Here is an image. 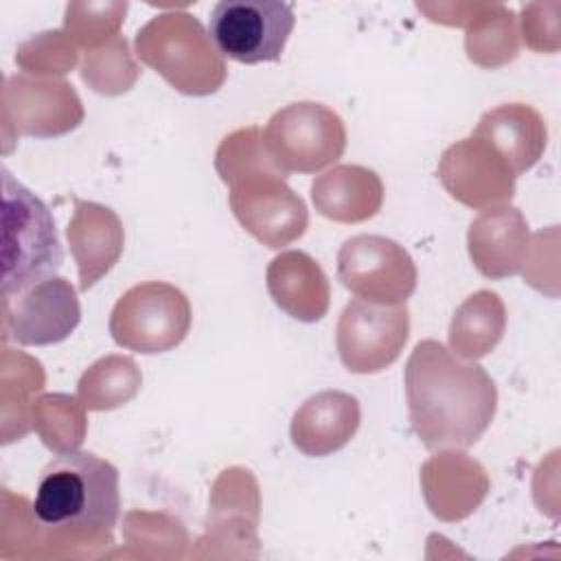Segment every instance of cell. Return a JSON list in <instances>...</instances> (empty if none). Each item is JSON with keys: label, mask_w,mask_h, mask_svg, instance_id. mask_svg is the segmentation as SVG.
I'll return each mask as SVG.
<instances>
[{"label": "cell", "mask_w": 561, "mask_h": 561, "mask_svg": "<svg viewBox=\"0 0 561 561\" xmlns=\"http://www.w3.org/2000/svg\"><path fill=\"white\" fill-rule=\"evenodd\" d=\"M142 386V375L131 357L105 355L79 379L77 397L85 410H114L129 403Z\"/></svg>", "instance_id": "603a6c76"}, {"label": "cell", "mask_w": 561, "mask_h": 561, "mask_svg": "<svg viewBox=\"0 0 561 561\" xmlns=\"http://www.w3.org/2000/svg\"><path fill=\"white\" fill-rule=\"evenodd\" d=\"M403 379L410 425L432 451L471 447L495 416L497 388L489 373L436 340L414 346Z\"/></svg>", "instance_id": "6da1fadb"}, {"label": "cell", "mask_w": 561, "mask_h": 561, "mask_svg": "<svg viewBox=\"0 0 561 561\" xmlns=\"http://www.w3.org/2000/svg\"><path fill=\"white\" fill-rule=\"evenodd\" d=\"M416 265L408 250L381 234H357L337 250V278L362 300L405 305L416 289Z\"/></svg>", "instance_id": "30bf717a"}, {"label": "cell", "mask_w": 561, "mask_h": 561, "mask_svg": "<svg viewBox=\"0 0 561 561\" xmlns=\"http://www.w3.org/2000/svg\"><path fill=\"white\" fill-rule=\"evenodd\" d=\"M127 2H70L64 13V33L77 48L94 50L118 35Z\"/></svg>", "instance_id": "484cf974"}, {"label": "cell", "mask_w": 561, "mask_h": 561, "mask_svg": "<svg viewBox=\"0 0 561 561\" xmlns=\"http://www.w3.org/2000/svg\"><path fill=\"white\" fill-rule=\"evenodd\" d=\"M83 105L75 88L55 77L11 75L2 83L4 151L15 136L55 138L79 127Z\"/></svg>", "instance_id": "9c48e42d"}, {"label": "cell", "mask_w": 561, "mask_h": 561, "mask_svg": "<svg viewBox=\"0 0 561 561\" xmlns=\"http://www.w3.org/2000/svg\"><path fill=\"white\" fill-rule=\"evenodd\" d=\"M265 285L276 307L300 322H318L329 311V278L318 261L302 250H285L274 256L265 272Z\"/></svg>", "instance_id": "ac0fdd59"}, {"label": "cell", "mask_w": 561, "mask_h": 561, "mask_svg": "<svg viewBox=\"0 0 561 561\" xmlns=\"http://www.w3.org/2000/svg\"><path fill=\"white\" fill-rule=\"evenodd\" d=\"M191 320V302L182 289L164 280H145L116 300L110 333L127 351L156 355L180 346Z\"/></svg>", "instance_id": "8992f818"}, {"label": "cell", "mask_w": 561, "mask_h": 561, "mask_svg": "<svg viewBox=\"0 0 561 561\" xmlns=\"http://www.w3.org/2000/svg\"><path fill=\"white\" fill-rule=\"evenodd\" d=\"M506 329V309L491 289H480L465 298L449 324V346L458 357L480 359L502 340Z\"/></svg>", "instance_id": "44dd1931"}, {"label": "cell", "mask_w": 561, "mask_h": 561, "mask_svg": "<svg viewBox=\"0 0 561 561\" xmlns=\"http://www.w3.org/2000/svg\"><path fill=\"white\" fill-rule=\"evenodd\" d=\"M15 64L28 75H66L77 66V44L61 31H44L15 50Z\"/></svg>", "instance_id": "4316f807"}, {"label": "cell", "mask_w": 561, "mask_h": 561, "mask_svg": "<svg viewBox=\"0 0 561 561\" xmlns=\"http://www.w3.org/2000/svg\"><path fill=\"white\" fill-rule=\"evenodd\" d=\"M362 421L359 401L342 390H322L309 397L291 416L289 436L294 447L313 458L342 449Z\"/></svg>", "instance_id": "e0dca14e"}, {"label": "cell", "mask_w": 561, "mask_h": 561, "mask_svg": "<svg viewBox=\"0 0 561 561\" xmlns=\"http://www.w3.org/2000/svg\"><path fill=\"white\" fill-rule=\"evenodd\" d=\"M215 169L230 186L228 202L234 219L256 241L278 250L305 234L307 206L267 156L259 125L228 134L217 147Z\"/></svg>", "instance_id": "7a4b0ae2"}, {"label": "cell", "mask_w": 561, "mask_h": 561, "mask_svg": "<svg viewBox=\"0 0 561 561\" xmlns=\"http://www.w3.org/2000/svg\"><path fill=\"white\" fill-rule=\"evenodd\" d=\"M31 425L50 451H77L88 432L85 408L79 397L64 392L42 394L31 403Z\"/></svg>", "instance_id": "cb8c5ba5"}, {"label": "cell", "mask_w": 561, "mask_h": 561, "mask_svg": "<svg viewBox=\"0 0 561 561\" xmlns=\"http://www.w3.org/2000/svg\"><path fill=\"white\" fill-rule=\"evenodd\" d=\"M31 506L59 539H103L121 513L118 469L92 451L59 454L42 469Z\"/></svg>", "instance_id": "3957f363"}, {"label": "cell", "mask_w": 561, "mask_h": 561, "mask_svg": "<svg viewBox=\"0 0 561 561\" xmlns=\"http://www.w3.org/2000/svg\"><path fill=\"white\" fill-rule=\"evenodd\" d=\"M408 335L410 311L405 305H375L355 298L337 320L335 346L348 373L373 375L401 355Z\"/></svg>", "instance_id": "8fae6325"}, {"label": "cell", "mask_w": 561, "mask_h": 561, "mask_svg": "<svg viewBox=\"0 0 561 561\" xmlns=\"http://www.w3.org/2000/svg\"><path fill=\"white\" fill-rule=\"evenodd\" d=\"M294 7L283 0H221L213 7L208 35L221 57L239 64L278 61L294 31Z\"/></svg>", "instance_id": "ba28073f"}, {"label": "cell", "mask_w": 561, "mask_h": 561, "mask_svg": "<svg viewBox=\"0 0 561 561\" xmlns=\"http://www.w3.org/2000/svg\"><path fill=\"white\" fill-rule=\"evenodd\" d=\"M316 210L340 224H359L375 217L383 204L379 175L362 164H337L311 184Z\"/></svg>", "instance_id": "ffe728a7"}, {"label": "cell", "mask_w": 561, "mask_h": 561, "mask_svg": "<svg viewBox=\"0 0 561 561\" xmlns=\"http://www.w3.org/2000/svg\"><path fill=\"white\" fill-rule=\"evenodd\" d=\"M272 162L287 173H316L342 158L346 127L337 112L316 101H298L272 114L263 129Z\"/></svg>", "instance_id": "52a82bcc"}, {"label": "cell", "mask_w": 561, "mask_h": 561, "mask_svg": "<svg viewBox=\"0 0 561 561\" xmlns=\"http://www.w3.org/2000/svg\"><path fill=\"white\" fill-rule=\"evenodd\" d=\"M467 248L482 276L500 280L519 274L530 254V230L522 210L508 204L484 208L469 226Z\"/></svg>", "instance_id": "5bb4252c"}, {"label": "cell", "mask_w": 561, "mask_h": 561, "mask_svg": "<svg viewBox=\"0 0 561 561\" xmlns=\"http://www.w3.org/2000/svg\"><path fill=\"white\" fill-rule=\"evenodd\" d=\"M81 79L99 94L116 96L136 83L140 68L129 53V44L123 35H116L107 44L88 50L81 61Z\"/></svg>", "instance_id": "d4e9b609"}, {"label": "cell", "mask_w": 561, "mask_h": 561, "mask_svg": "<svg viewBox=\"0 0 561 561\" xmlns=\"http://www.w3.org/2000/svg\"><path fill=\"white\" fill-rule=\"evenodd\" d=\"M134 44L138 59L182 94H215L228 77L208 31L186 11L158 13L136 33Z\"/></svg>", "instance_id": "277c9868"}, {"label": "cell", "mask_w": 561, "mask_h": 561, "mask_svg": "<svg viewBox=\"0 0 561 561\" xmlns=\"http://www.w3.org/2000/svg\"><path fill=\"white\" fill-rule=\"evenodd\" d=\"M550 4H524L522 7V33L524 42L533 50H557L559 48V22H557V11L559 4L548 13Z\"/></svg>", "instance_id": "83f0119b"}, {"label": "cell", "mask_w": 561, "mask_h": 561, "mask_svg": "<svg viewBox=\"0 0 561 561\" xmlns=\"http://www.w3.org/2000/svg\"><path fill=\"white\" fill-rule=\"evenodd\" d=\"M471 136L491 145L515 175L533 169L548 142L546 121L526 103H504L484 112Z\"/></svg>", "instance_id": "d6986e66"}, {"label": "cell", "mask_w": 561, "mask_h": 561, "mask_svg": "<svg viewBox=\"0 0 561 561\" xmlns=\"http://www.w3.org/2000/svg\"><path fill=\"white\" fill-rule=\"evenodd\" d=\"M61 263L50 208L2 167V296L57 276Z\"/></svg>", "instance_id": "5b68a950"}, {"label": "cell", "mask_w": 561, "mask_h": 561, "mask_svg": "<svg viewBox=\"0 0 561 561\" xmlns=\"http://www.w3.org/2000/svg\"><path fill=\"white\" fill-rule=\"evenodd\" d=\"M467 57L482 68H497L519 53L515 13L504 4L478 2L471 22L465 26Z\"/></svg>", "instance_id": "7402d4cb"}, {"label": "cell", "mask_w": 561, "mask_h": 561, "mask_svg": "<svg viewBox=\"0 0 561 561\" xmlns=\"http://www.w3.org/2000/svg\"><path fill=\"white\" fill-rule=\"evenodd\" d=\"M81 305L64 276H50L13 296H2V331L24 346L59 344L79 327Z\"/></svg>", "instance_id": "7c38bea8"}, {"label": "cell", "mask_w": 561, "mask_h": 561, "mask_svg": "<svg viewBox=\"0 0 561 561\" xmlns=\"http://www.w3.org/2000/svg\"><path fill=\"white\" fill-rule=\"evenodd\" d=\"M484 467L465 451L447 449L421 467V489L434 517L460 522L469 517L489 493Z\"/></svg>", "instance_id": "9a60e30c"}, {"label": "cell", "mask_w": 561, "mask_h": 561, "mask_svg": "<svg viewBox=\"0 0 561 561\" xmlns=\"http://www.w3.org/2000/svg\"><path fill=\"white\" fill-rule=\"evenodd\" d=\"M438 180L456 202L493 208L513 199L517 175L491 145L469 136L443 151Z\"/></svg>", "instance_id": "4fadbf2b"}, {"label": "cell", "mask_w": 561, "mask_h": 561, "mask_svg": "<svg viewBox=\"0 0 561 561\" xmlns=\"http://www.w3.org/2000/svg\"><path fill=\"white\" fill-rule=\"evenodd\" d=\"M66 234L79 270V289L88 291L118 263L125 248L123 224L112 208L75 199Z\"/></svg>", "instance_id": "2e32d148"}]
</instances>
